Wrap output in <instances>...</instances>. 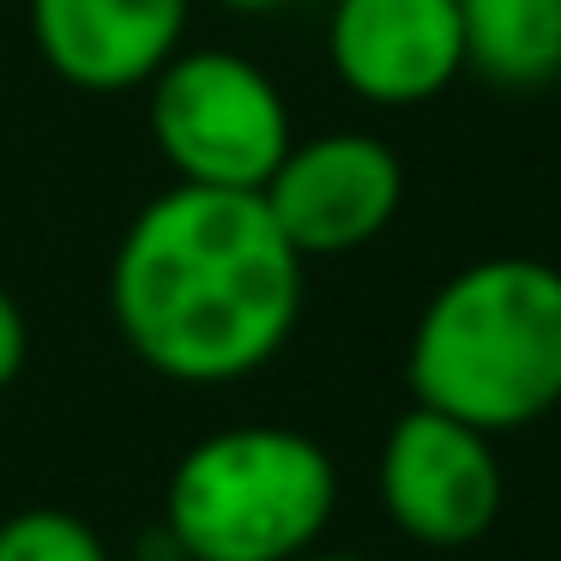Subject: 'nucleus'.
<instances>
[{
    "label": "nucleus",
    "instance_id": "f8f14e48",
    "mask_svg": "<svg viewBox=\"0 0 561 561\" xmlns=\"http://www.w3.org/2000/svg\"><path fill=\"white\" fill-rule=\"evenodd\" d=\"M218 7H230V13H242V19H266V13H278V7H290V0H218Z\"/></svg>",
    "mask_w": 561,
    "mask_h": 561
},
{
    "label": "nucleus",
    "instance_id": "1a4fd4ad",
    "mask_svg": "<svg viewBox=\"0 0 561 561\" xmlns=\"http://www.w3.org/2000/svg\"><path fill=\"white\" fill-rule=\"evenodd\" d=\"M465 67L501 91L561 79V0H459Z\"/></svg>",
    "mask_w": 561,
    "mask_h": 561
},
{
    "label": "nucleus",
    "instance_id": "0eeeda50",
    "mask_svg": "<svg viewBox=\"0 0 561 561\" xmlns=\"http://www.w3.org/2000/svg\"><path fill=\"white\" fill-rule=\"evenodd\" d=\"M327 61L351 98L416 110L465 73L459 0H332Z\"/></svg>",
    "mask_w": 561,
    "mask_h": 561
},
{
    "label": "nucleus",
    "instance_id": "423d86ee",
    "mask_svg": "<svg viewBox=\"0 0 561 561\" xmlns=\"http://www.w3.org/2000/svg\"><path fill=\"white\" fill-rule=\"evenodd\" d=\"M260 199L302 260H339L392 230L404 206V163L380 134L332 127L296 139Z\"/></svg>",
    "mask_w": 561,
    "mask_h": 561
},
{
    "label": "nucleus",
    "instance_id": "20e7f679",
    "mask_svg": "<svg viewBox=\"0 0 561 561\" xmlns=\"http://www.w3.org/2000/svg\"><path fill=\"white\" fill-rule=\"evenodd\" d=\"M146 122L175 182L224 194H260L296 146L284 91L236 49H175L146 85Z\"/></svg>",
    "mask_w": 561,
    "mask_h": 561
},
{
    "label": "nucleus",
    "instance_id": "39448f33",
    "mask_svg": "<svg viewBox=\"0 0 561 561\" xmlns=\"http://www.w3.org/2000/svg\"><path fill=\"white\" fill-rule=\"evenodd\" d=\"M375 489L387 519L423 549H465L489 537L501 519V501H507L495 435L447 411H428V404H411L387 428L375 459Z\"/></svg>",
    "mask_w": 561,
    "mask_h": 561
},
{
    "label": "nucleus",
    "instance_id": "9b49d317",
    "mask_svg": "<svg viewBox=\"0 0 561 561\" xmlns=\"http://www.w3.org/2000/svg\"><path fill=\"white\" fill-rule=\"evenodd\" d=\"M31 363V327H25V308H19V296L0 284V392L13 387L19 375H25Z\"/></svg>",
    "mask_w": 561,
    "mask_h": 561
},
{
    "label": "nucleus",
    "instance_id": "f257e3e1",
    "mask_svg": "<svg viewBox=\"0 0 561 561\" xmlns=\"http://www.w3.org/2000/svg\"><path fill=\"white\" fill-rule=\"evenodd\" d=\"M302 266L260 194L187 187L146 199L110 266L122 344L175 387H230L290 344Z\"/></svg>",
    "mask_w": 561,
    "mask_h": 561
},
{
    "label": "nucleus",
    "instance_id": "7ed1b4c3",
    "mask_svg": "<svg viewBox=\"0 0 561 561\" xmlns=\"http://www.w3.org/2000/svg\"><path fill=\"white\" fill-rule=\"evenodd\" d=\"M339 507V465L302 428L242 423L194 440L163 489V525L187 561H296Z\"/></svg>",
    "mask_w": 561,
    "mask_h": 561
},
{
    "label": "nucleus",
    "instance_id": "ddd939ff",
    "mask_svg": "<svg viewBox=\"0 0 561 561\" xmlns=\"http://www.w3.org/2000/svg\"><path fill=\"white\" fill-rule=\"evenodd\" d=\"M296 561H368V556H344V549H308V556H296Z\"/></svg>",
    "mask_w": 561,
    "mask_h": 561
},
{
    "label": "nucleus",
    "instance_id": "9d476101",
    "mask_svg": "<svg viewBox=\"0 0 561 561\" xmlns=\"http://www.w3.org/2000/svg\"><path fill=\"white\" fill-rule=\"evenodd\" d=\"M0 561H115L110 543L67 507H25L0 519Z\"/></svg>",
    "mask_w": 561,
    "mask_h": 561
},
{
    "label": "nucleus",
    "instance_id": "f03ea898",
    "mask_svg": "<svg viewBox=\"0 0 561 561\" xmlns=\"http://www.w3.org/2000/svg\"><path fill=\"white\" fill-rule=\"evenodd\" d=\"M411 404L483 435L543 423L561 404V266L489 254L423 302L404 351Z\"/></svg>",
    "mask_w": 561,
    "mask_h": 561
},
{
    "label": "nucleus",
    "instance_id": "6e6552de",
    "mask_svg": "<svg viewBox=\"0 0 561 561\" xmlns=\"http://www.w3.org/2000/svg\"><path fill=\"white\" fill-rule=\"evenodd\" d=\"M194 0H25L43 67L73 91H146L175 49H187Z\"/></svg>",
    "mask_w": 561,
    "mask_h": 561
}]
</instances>
